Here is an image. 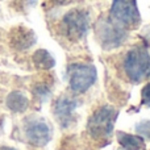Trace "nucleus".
<instances>
[{
	"label": "nucleus",
	"instance_id": "1",
	"mask_svg": "<svg viewBox=\"0 0 150 150\" xmlns=\"http://www.w3.org/2000/svg\"><path fill=\"white\" fill-rule=\"evenodd\" d=\"M122 69L130 82H142L150 76V55L142 46H134L125 54Z\"/></svg>",
	"mask_w": 150,
	"mask_h": 150
},
{
	"label": "nucleus",
	"instance_id": "2",
	"mask_svg": "<svg viewBox=\"0 0 150 150\" xmlns=\"http://www.w3.org/2000/svg\"><path fill=\"white\" fill-rule=\"evenodd\" d=\"M90 28V16L84 9L74 8L63 16L61 21V30L63 36L71 41H79L86 36Z\"/></svg>",
	"mask_w": 150,
	"mask_h": 150
},
{
	"label": "nucleus",
	"instance_id": "3",
	"mask_svg": "<svg viewBox=\"0 0 150 150\" xmlns=\"http://www.w3.org/2000/svg\"><path fill=\"white\" fill-rule=\"evenodd\" d=\"M96 37L104 49H113L124 44L128 32L124 26L117 24L111 17H103L96 24Z\"/></svg>",
	"mask_w": 150,
	"mask_h": 150
},
{
	"label": "nucleus",
	"instance_id": "4",
	"mask_svg": "<svg viewBox=\"0 0 150 150\" xmlns=\"http://www.w3.org/2000/svg\"><path fill=\"white\" fill-rule=\"evenodd\" d=\"M69 87L75 93H83L96 80V70L88 63H73L67 69Z\"/></svg>",
	"mask_w": 150,
	"mask_h": 150
},
{
	"label": "nucleus",
	"instance_id": "5",
	"mask_svg": "<svg viewBox=\"0 0 150 150\" xmlns=\"http://www.w3.org/2000/svg\"><path fill=\"white\" fill-rule=\"evenodd\" d=\"M109 17L125 29H133L140 24V15L133 0H113Z\"/></svg>",
	"mask_w": 150,
	"mask_h": 150
},
{
	"label": "nucleus",
	"instance_id": "6",
	"mask_svg": "<svg viewBox=\"0 0 150 150\" xmlns=\"http://www.w3.org/2000/svg\"><path fill=\"white\" fill-rule=\"evenodd\" d=\"M116 117V111L109 107L99 108L88 120V132L92 137L101 138L112 132Z\"/></svg>",
	"mask_w": 150,
	"mask_h": 150
},
{
	"label": "nucleus",
	"instance_id": "7",
	"mask_svg": "<svg viewBox=\"0 0 150 150\" xmlns=\"http://www.w3.org/2000/svg\"><path fill=\"white\" fill-rule=\"evenodd\" d=\"M24 133L29 144L34 146H44L50 140V128L45 120L30 117L24 124Z\"/></svg>",
	"mask_w": 150,
	"mask_h": 150
},
{
	"label": "nucleus",
	"instance_id": "8",
	"mask_svg": "<svg viewBox=\"0 0 150 150\" xmlns=\"http://www.w3.org/2000/svg\"><path fill=\"white\" fill-rule=\"evenodd\" d=\"M75 107H76V101L67 96L59 98L57 100L54 107V115L62 127H69L71 124V121L74 120Z\"/></svg>",
	"mask_w": 150,
	"mask_h": 150
},
{
	"label": "nucleus",
	"instance_id": "9",
	"mask_svg": "<svg viewBox=\"0 0 150 150\" xmlns=\"http://www.w3.org/2000/svg\"><path fill=\"white\" fill-rule=\"evenodd\" d=\"M11 42L16 49L25 50L29 49L36 42V37L32 30L24 28V26H18V28L13 29L12 34H11Z\"/></svg>",
	"mask_w": 150,
	"mask_h": 150
},
{
	"label": "nucleus",
	"instance_id": "10",
	"mask_svg": "<svg viewBox=\"0 0 150 150\" xmlns=\"http://www.w3.org/2000/svg\"><path fill=\"white\" fill-rule=\"evenodd\" d=\"M7 107L11 109L12 112H24L28 109L29 107V100L24 93L15 91L11 92L7 98Z\"/></svg>",
	"mask_w": 150,
	"mask_h": 150
},
{
	"label": "nucleus",
	"instance_id": "11",
	"mask_svg": "<svg viewBox=\"0 0 150 150\" xmlns=\"http://www.w3.org/2000/svg\"><path fill=\"white\" fill-rule=\"evenodd\" d=\"M33 62H34V65H36V67L44 69V70H47V69L54 66V59H53V57L44 49L37 50V52L34 53Z\"/></svg>",
	"mask_w": 150,
	"mask_h": 150
},
{
	"label": "nucleus",
	"instance_id": "12",
	"mask_svg": "<svg viewBox=\"0 0 150 150\" xmlns=\"http://www.w3.org/2000/svg\"><path fill=\"white\" fill-rule=\"evenodd\" d=\"M119 141L125 149L138 150L144 146V142L140 137H136V136H132V134H127V133H119Z\"/></svg>",
	"mask_w": 150,
	"mask_h": 150
},
{
	"label": "nucleus",
	"instance_id": "13",
	"mask_svg": "<svg viewBox=\"0 0 150 150\" xmlns=\"http://www.w3.org/2000/svg\"><path fill=\"white\" fill-rule=\"evenodd\" d=\"M137 130L142 137L150 138V121H145V122H142V124H140L137 127Z\"/></svg>",
	"mask_w": 150,
	"mask_h": 150
},
{
	"label": "nucleus",
	"instance_id": "14",
	"mask_svg": "<svg viewBox=\"0 0 150 150\" xmlns=\"http://www.w3.org/2000/svg\"><path fill=\"white\" fill-rule=\"evenodd\" d=\"M141 98H142V103L145 104V105L150 107V83H149V84H146L145 87L142 88Z\"/></svg>",
	"mask_w": 150,
	"mask_h": 150
},
{
	"label": "nucleus",
	"instance_id": "15",
	"mask_svg": "<svg viewBox=\"0 0 150 150\" xmlns=\"http://www.w3.org/2000/svg\"><path fill=\"white\" fill-rule=\"evenodd\" d=\"M52 4H55V5H61V4H65L67 0H49Z\"/></svg>",
	"mask_w": 150,
	"mask_h": 150
},
{
	"label": "nucleus",
	"instance_id": "16",
	"mask_svg": "<svg viewBox=\"0 0 150 150\" xmlns=\"http://www.w3.org/2000/svg\"><path fill=\"white\" fill-rule=\"evenodd\" d=\"M0 150H15V149H12V148H1Z\"/></svg>",
	"mask_w": 150,
	"mask_h": 150
},
{
	"label": "nucleus",
	"instance_id": "17",
	"mask_svg": "<svg viewBox=\"0 0 150 150\" xmlns=\"http://www.w3.org/2000/svg\"><path fill=\"white\" fill-rule=\"evenodd\" d=\"M122 150H132V149H125V148H124V149H122Z\"/></svg>",
	"mask_w": 150,
	"mask_h": 150
}]
</instances>
